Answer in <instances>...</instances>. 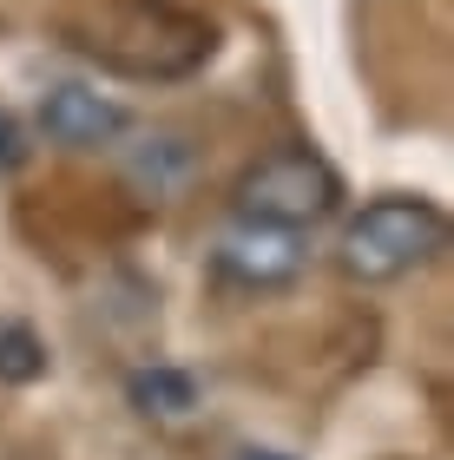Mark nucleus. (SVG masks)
Masks as SVG:
<instances>
[{
    "instance_id": "1",
    "label": "nucleus",
    "mask_w": 454,
    "mask_h": 460,
    "mask_svg": "<svg viewBox=\"0 0 454 460\" xmlns=\"http://www.w3.org/2000/svg\"><path fill=\"white\" fill-rule=\"evenodd\" d=\"M53 33L119 79H191L218 53V27L184 0H59Z\"/></svg>"
},
{
    "instance_id": "2",
    "label": "nucleus",
    "mask_w": 454,
    "mask_h": 460,
    "mask_svg": "<svg viewBox=\"0 0 454 460\" xmlns=\"http://www.w3.org/2000/svg\"><path fill=\"white\" fill-rule=\"evenodd\" d=\"M441 250H448V211L441 204L415 198V191H388V198H369L343 224L336 270L362 289H382V283H402L415 270H428Z\"/></svg>"
},
{
    "instance_id": "3",
    "label": "nucleus",
    "mask_w": 454,
    "mask_h": 460,
    "mask_svg": "<svg viewBox=\"0 0 454 460\" xmlns=\"http://www.w3.org/2000/svg\"><path fill=\"white\" fill-rule=\"evenodd\" d=\"M343 211V172L309 145H283L263 152L257 164H244V178L231 184V217L277 224V230H316Z\"/></svg>"
},
{
    "instance_id": "4",
    "label": "nucleus",
    "mask_w": 454,
    "mask_h": 460,
    "mask_svg": "<svg viewBox=\"0 0 454 460\" xmlns=\"http://www.w3.org/2000/svg\"><path fill=\"white\" fill-rule=\"evenodd\" d=\"M211 270L231 289H290L309 270V237L303 230H277V224H251V217H224L211 237Z\"/></svg>"
},
{
    "instance_id": "5",
    "label": "nucleus",
    "mask_w": 454,
    "mask_h": 460,
    "mask_svg": "<svg viewBox=\"0 0 454 460\" xmlns=\"http://www.w3.org/2000/svg\"><path fill=\"white\" fill-rule=\"evenodd\" d=\"M40 138L59 145V152H119L132 138V112L126 99L79 86V79H59V86L40 93Z\"/></svg>"
},
{
    "instance_id": "6",
    "label": "nucleus",
    "mask_w": 454,
    "mask_h": 460,
    "mask_svg": "<svg viewBox=\"0 0 454 460\" xmlns=\"http://www.w3.org/2000/svg\"><path fill=\"white\" fill-rule=\"evenodd\" d=\"M119 164H126V184L132 191H146V198H178L184 184H191L198 172V145L178 132V125H152L146 138H132V145H119Z\"/></svg>"
},
{
    "instance_id": "7",
    "label": "nucleus",
    "mask_w": 454,
    "mask_h": 460,
    "mask_svg": "<svg viewBox=\"0 0 454 460\" xmlns=\"http://www.w3.org/2000/svg\"><path fill=\"white\" fill-rule=\"evenodd\" d=\"M132 408H138V414H158V421H178V414L198 408V382H191L184 368L152 362V368L132 375Z\"/></svg>"
},
{
    "instance_id": "8",
    "label": "nucleus",
    "mask_w": 454,
    "mask_h": 460,
    "mask_svg": "<svg viewBox=\"0 0 454 460\" xmlns=\"http://www.w3.org/2000/svg\"><path fill=\"white\" fill-rule=\"evenodd\" d=\"M47 375V349L27 323H0V382H40Z\"/></svg>"
},
{
    "instance_id": "9",
    "label": "nucleus",
    "mask_w": 454,
    "mask_h": 460,
    "mask_svg": "<svg viewBox=\"0 0 454 460\" xmlns=\"http://www.w3.org/2000/svg\"><path fill=\"white\" fill-rule=\"evenodd\" d=\"M33 158V145H27V132H20V119L0 106V172H20V164Z\"/></svg>"
},
{
    "instance_id": "10",
    "label": "nucleus",
    "mask_w": 454,
    "mask_h": 460,
    "mask_svg": "<svg viewBox=\"0 0 454 460\" xmlns=\"http://www.w3.org/2000/svg\"><path fill=\"white\" fill-rule=\"evenodd\" d=\"M244 460H290V454H271V447H251V454H244Z\"/></svg>"
}]
</instances>
